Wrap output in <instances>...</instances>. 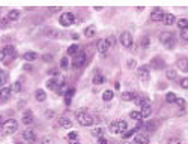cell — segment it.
<instances>
[{
	"instance_id": "obj_24",
	"label": "cell",
	"mask_w": 188,
	"mask_h": 144,
	"mask_svg": "<svg viewBox=\"0 0 188 144\" xmlns=\"http://www.w3.org/2000/svg\"><path fill=\"white\" fill-rule=\"evenodd\" d=\"M178 68L179 71H188V59H181L178 62Z\"/></svg>"
},
{
	"instance_id": "obj_30",
	"label": "cell",
	"mask_w": 188,
	"mask_h": 144,
	"mask_svg": "<svg viewBox=\"0 0 188 144\" xmlns=\"http://www.w3.org/2000/svg\"><path fill=\"white\" fill-rule=\"evenodd\" d=\"M47 87H48V89H51V90H57V89H59V86H57V83H56V78H53V80H48V83H47Z\"/></svg>"
},
{
	"instance_id": "obj_5",
	"label": "cell",
	"mask_w": 188,
	"mask_h": 144,
	"mask_svg": "<svg viewBox=\"0 0 188 144\" xmlns=\"http://www.w3.org/2000/svg\"><path fill=\"white\" fill-rule=\"evenodd\" d=\"M84 63H86V54H84V51L81 50V51H80V53L74 57V60H72V66H74L75 69H78V68L84 66Z\"/></svg>"
},
{
	"instance_id": "obj_26",
	"label": "cell",
	"mask_w": 188,
	"mask_h": 144,
	"mask_svg": "<svg viewBox=\"0 0 188 144\" xmlns=\"http://www.w3.org/2000/svg\"><path fill=\"white\" fill-rule=\"evenodd\" d=\"M80 51H81V50H80L78 45H71V47L68 48V56H74V57H75Z\"/></svg>"
},
{
	"instance_id": "obj_41",
	"label": "cell",
	"mask_w": 188,
	"mask_h": 144,
	"mask_svg": "<svg viewBox=\"0 0 188 144\" xmlns=\"http://www.w3.org/2000/svg\"><path fill=\"white\" fill-rule=\"evenodd\" d=\"M167 144H182V141H181V138H175V137H172V138H169Z\"/></svg>"
},
{
	"instance_id": "obj_40",
	"label": "cell",
	"mask_w": 188,
	"mask_h": 144,
	"mask_svg": "<svg viewBox=\"0 0 188 144\" xmlns=\"http://www.w3.org/2000/svg\"><path fill=\"white\" fill-rule=\"evenodd\" d=\"M178 107H181V108H184L185 105H187V102H185V99H182V98H176V102H175Z\"/></svg>"
},
{
	"instance_id": "obj_54",
	"label": "cell",
	"mask_w": 188,
	"mask_h": 144,
	"mask_svg": "<svg viewBox=\"0 0 188 144\" xmlns=\"http://www.w3.org/2000/svg\"><path fill=\"white\" fill-rule=\"evenodd\" d=\"M71 144H80V143H78V141H75V140H74V141H71Z\"/></svg>"
},
{
	"instance_id": "obj_19",
	"label": "cell",
	"mask_w": 188,
	"mask_h": 144,
	"mask_svg": "<svg viewBox=\"0 0 188 144\" xmlns=\"http://www.w3.org/2000/svg\"><path fill=\"white\" fill-rule=\"evenodd\" d=\"M9 21H15L20 18V11H9L8 12V17H6Z\"/></svg>"
},
{
	"instance_id": "obj_32",
	"label": "cell",
	"mask_w": 188,
	"mask_h": 144,
	"mask_svg": "<svg viewBox=\"0 0 188 144\" xmlns=\"http://www.w3.org/2000/svg\"><path fill=\"white\" fill-rule=\"evenodd\" d=\"M93 83H95V84H102V83H106L104 75H99V74L96 72V75H95V78H93Z\"/></svg>"
},
{
	"instance_id": "obj_4",
	"label": "cell",
	"mask_w": 188,
	"mask_h": 144,
	"mask_svg": "<svg viewBox=\"0 0 188 144\" xmlns=\"http://www.w3.org/2000/svg\"><path fill=\"white\" fill-rule=\"evenodd\" d=\"M59 23H60L63 27H69L71 24H74V14H71V12L62 14L60 18H59Z\"/></svg>"
},
{
	"instance_id": "obj_6",
	"label": "cell",
	"mask_w": 188,
	"mask_h": 144,
	"mask_svg": "<svg viewBox=\"0 0 188 144\" xmlns=\"http://www.w3.org/2000/svg\"><path fill=\"white\" fill-rule=\"evenodd\" d=\"M137 75L140 77V80H143V81H149V75H150L149 68H148L146 65L140 66V68H139V71H137Z\"/></svg>"
},
{
	"instance_id": "obj_46",
	"label": "cell",
	"mask_w": 188,
	"mask_h": 144,
	"mask_svg": "<svg viewBox=\"0 0 188 144\" xmlns=\"http://www.w3.org/2000/svg\"><path fill=\"white\" fill-rule=\"evenodd\" d=\"M179 84H181V87H182V89H188V78H182Z\"/></svg>"
},
{
	"instance_id": "obj_17",
	"label": "cell",
	"mask_w": 188,
	"mask_h": 144,
	"mask_svg": "<svg viewBox=\"0 0 188 144\" xmlns=\"http://www.w3.org/2000/svg\"><path fill=\"white\" fill-rule=\"evenodd\" d=\"M35 98H36V101H39V102H44L47 99V93L42 89H38L36 92H35Z\"/></svg>"
},
{
	"instance_id": "obj_20",
	"label": "cell",
	"mask_w": 188,
	"mask_h": 144,
	"mask_svg": "<svg viewBox=\"0 0 188 144\" xmlns=\"http://www.w3.org/2000/svg\"><path fill=\"white\" fill-rule=\"evenodd\" d=\"M140 113H142V116H143V117H148L150 113H152V105H150V104H146V105H143V107H142V111H140Z\"/></svg>"
},
{
	"instance_id": "obj_14",
	"label": "cell",
	"mask_w": 188,
	"mask_h": 144,
	"mask_svg": "<svg viewBox=\"0 0 188 144\" xmlns=\"http://www.w3.org/2000/svg\"><path fill=\"white\" fill-rule=\"evenodd\" d=\"M59 125H60L62 128H65V129L72 128V122H71L69 119H66V117H60V119H59Z\"/></svg>"
},
{
	"instance_id": "obj_52",
	"label": "cell",
	"mask_w": 188,
	"mask_h": 144,
	"mask_svg": "<svg viewBox=\"0 0 188 144\" xmlns=\"http://www.w3.org/2000/svg\"><path fill=\"white\" fill-rule=\"evenodd\" d=\"M5 122H6V120H5V117H3V116H2V114H0V125H2V123H3V125H5Z\"/></svg>"
},
{
	"instance_id": "obj_39",
	"label": "cell",
	"mask_w": 188,
	"mask_h": 144,
	"mask_svg": "<svg viewBox=\"0 0 188 144\" xmlns=\"http://www.w3.org/2000/svg\"><path fill=\"white\" fill-rule=\"evenodd\" d=\"M11 89H12V92H20V90L23 89V86H21L20 81H17V83H14V86H12Z\"/></svg>"
},
{
	"instance_id": "obj_13",
	"label": "cell",
	"mask_w": 188,
	"mask_h": 144,
	"mask_svg": "<svg viewBox=\"0 0 188 144\" xmlns=\"http://www.w3.org/2000/svg\"><path fill=\"white\" fill-rule=\"evenodd\" d=\"M134 141L137 144H149V137L146 134H139V135H136Z\"/></svg>"
},
{
	"instance_id": "obj_1",
	"label": "cell",
	"mask_w": 188,
	"mask_h": 144,
	"mask_svg": "<svg viewBox=\"0 0 188 144\" xmlns=\"http://www.w3.org/2000/svg\"><path fill=\"white\" fill-rule=\"evenodd\" d=\"M77 122L81 126H90L93 123V117L84 111H80V113H77Z\"/></svg>"
},
{
	"instance_id": "obj_16",
	"label": "cell",
	"mask_w": 188,
	"mask_h": 144,
	"mask_svg": "<svg viewBox=\"0 0 188 144\" xmlns=\"http://www.w3.org/2000/svg\"><path fill=\"white\" fill-rule=\"evenodd\" d=\"M23 59H24L26 62H33V60L38 59V54L35 51H29V53H26V54L23 56Z\"/></svg>"
},
{
	"instance_id": "obj_34",
	"label": "cell",
	"mask_w": 188,
	"mask_h": 144,
	"mask_svg": "<svg viewBox=\"0 0 188 144\" xmlns=\"http://www.w3.org/2000/svg\"><path fill=\"white\" fill-rule=\"evenodd\" d=\"M113 96H114V93H113L112 90H106V92L102 93V99H104V101H112Z\"/></svg>"
},
{
	"instance_id": "obj_10",
	"label": "cell",
	"mask_w": 188,
	"mask_h": 144,
	"mask_svg": "<svg viewBox=\"0 0 188 144\" xmlns=\"http://www.w3.org/2000/svg\"><path fill=\"white\" fill-rule=\"evenodd\" d=\"M23 137H24V140L29 141V143H33V141L36 140V134H35L32 129H26V131L23 132Z\"/></svg>"
},
{
	"instance_id": "obj_31",
	"label": "cell",
	"mask_w": 188,
	"mask_h": 144,
	"mask_svg": "<svg viewBox=\"0 0 188 144\" xmlns=\"http://www.w3.org/2000/svg\"><path fill=\"white\" fill-rule=\"evenodd\" d=\"M129 117H131L133 120H142V119H143V116H142L140 111H131V113H129Z\"/></svg>"
},
{
	"instance_id": "obj_7",
	"label": "cell",
	"mask_w": 188,
	"mask_h": 144,
	"mask_svg": "<svg viewBox=\"0 0 188 144\" xmlns=\"http://www.w3.org/2000/svg\"><path fill=\"white\" fill-rule=\"evenodd\" d=\"M133 35L131 33H128V32H123L122 35H120V44L123 45V47H131L133 45Z\"/></svg>"
},
{
	"instance_id": "obj_11",
	"label": "cell",
	"mask_w": 188,
	"mask_h": 144,
	"mask_svg": "<svg viewBox=\"0 0 188 144\" xmlns=\"http://www.w3.org/2000/svg\"><path fill=\"white\" fill-rule=\"evenodd\" d=\"M11 93H12V89L8 87V86H5L3 89H0V101H8Z\"/></svg>"
},
{
	"instance_id": "obj_27",
	"label": "cell",
	"mask_w": 188,
	"mask_h": 144,
	"mask_svg": "<svg viewBox=\"0 0 188 144\" xmlns=\"http://www.w3.org/2000/svg\"><path fill=\"white\" fill-rule=\"evenodd\" d=\"M32 113L30 111H27V113H24V116H23V123L24 125H30L32 123Z\"/></svg>"
},
{
	"instance_id": "obj_47",
	"label": "cell",
	"mask_w": 188,
	"mask_h": 144,
	"mask_svg": "<svg viewBox=\"0 0 188 144\" xmlns=\"http://www.w3.org/2000/svg\"><path fill=\"white\" fill-rule=\"evenodd\" d=\"M77 135H78L77 132H69V134H68V140H72V141H74L75 138H77Z\"/></svg>"
},
{
	"instance_id": "obj_33",
	"label": "cell",
	"mask_w": 188,
	"mask_h": 144,
	"mask_svg": "<svg viewBox=\"0 0 188 144\" xmlns=\"http://www.w3.org/2000/svg\"><path fill=\"white\" fill-rule=\"evenodd\" d=\"M119 128H120V134H125L128 131V123L125 120H120L119 122Z\"/></svg>"
},
{
	"instance_id": "obj_51",
	"label": "cell",
	"mask_w": 188,
	"mask_h": 144,
	"mask_svg": "<svg viewBox=\"0 0 188 144\" xmlns=\"http://www.w3.org/2000/svg\"><path fill=\"white\" fill-rule=\"evenodd\" d=\"M126 66H128V68H133V66H134V62H133V60H129V62L126 63Z\"/></svg>"
},
{
	"instance_id": "obj_23",
	"label": "cell",
	"mask_w": 188,
	"mask_h": 144,
	"mask_svg": "<svg viewBox=\"0 0 188 144\" xmlns=\"http://www.w3.org/2000/svg\"><path fill=\"white\" fill-rule=\"evenodd\" d=\"M95 33H96V27H95V26H89V27L84 29V36H87V38L93 36Z\"/></svg>"
},
{
	"instance_id": "obj_3",
	"label": "cell",
	"mask_w": 188,
	"mask_h": 144,
	"mask_svg": "<svg viewBox=\"0 0 188 144\" xmlns=\"http://www.w3.org/2000/svg\"><path fill=\"white\" fill-rule=\"evenodd\" d=\"M17 129H18V122L15 119H8L3 125V131L6 134H14Z\"/></svg>"
},
{
	"instance_id": "obj_15",
	"label": "cell",
	"mask_w": 188,
	"mask_h": 144,
	"mask_svg": "<svg viewBox=\"0 0 188 144\" xmlns=\"http://www.w3.org/2000/svg\"><path fill=\"white\" fill-rule=\"evenodd\" d=\"M150 65H152V68H155V69H161V68H164V62H163L159 57H155V59H152Z\"/></svg>"
},
{
	"instance_id": "obj_28",
	"label": "cell",
	"mask_w": 188,
	"mask_h": 144,
	"mask_svg": "<svg viewBox=\"0 0 188 144\" xmlns=\"http://www.w3.org/2000/svg\"><path fill=\"white\" fill-rule=\"evenodd\" d=\"M166 102H167V104H175V102H176V95H175L173 92H169V93L166 95Z\"/></svg>"
},
{
	"instance_id": "obj_53",
	"label": "cell",
	"mask_w": 188,
	"mask_h": 144,
	"mask_svg": "<svg viewBox=\"0 0 188 144\" xmlns=\"http://www.w3.org/2000/svg\"><path fill=\"white\" fill-rule=\"evenodd\" d=\"M72 39H78V35L77 33H72Z\"/></svg>"
},
{
	"instance_id": "obj_48",
	"label": "cell",
	"mask_w": 188,
	"mask_h": 144,
	"mask_svg": "<svg viewBox=\"0 0 188 144\" xmlns=\"http://www.w3.org/2000/svg\"><path fill=\"white\" fill-rule=\"evenodd\" d=\"M98 144H109V141L104 137H101V138H98Z\"/></svg>"
},
{
	"instance_id": "obj_45",
	"label": "cell",
	"mask_w": 188,
	"mask_h": 144,
	"mask_svg": "<svg viewBox=\"0 0 188 144\" xmlns=\"http://www.w3.org/2000/svg\"><path fill=\"white\" fill-rule=\"evenodd\" d=\"M107 42H109V47H114V44H116L114 36H109V38H107Z\"/></svg>"
},
{
	"instance_id": "obj_36",
	"label": "cell",
	"mask_w": 188,
	"mask_h": 144,
	"mask_svg": "<svg viewBox=\"0 0 188 144\" xmlns=\"http://www.w3.org/2000/svg\"><path fill=\"white\" fill-rule=\"evenodd\" d=\"M92 135H93V137H98V138H101V137L104 135V131H102L101 128H95V129L92 131Z\"/></svg>"
},
{
	"instance_id": "obj_55",
	"label": "cell",
	"mask_w": 188,
	"mask_h": 144,
	"mask_svg": "<svg viewBox=\"0 0 188 144\" xmlns=\"http://www.w3.org/2000/svg\"><path fill=\"white\" fill-rule=\"evenodd\" d=\"M18 144H24V143H18Z\"/></svg>"
},
{
	"instance_id": "obj_44",
	"label": "cell",
	"mask_w": 188,
	"mask_h": 144,
	"mask_svg": "<svg viewBox=\"0 0 188 144\" xmlns=\"http://www.w3.org/2000/svg\"><path fill=\"white\" fill-rule=\"evenodd\" d=\"M42 60L47 62V63H50V62H53V56H51V54H44V56H42Z\"/></svg>"
},
{
	"instance_id": "obj_25",
	"label": "cell",
	"mask_w": 188,
	"mask_h": 144,
	"mask_svg": "<svg viewBox=\"0 0 188 144\" xmlns=\"http://www.w3.org/2000/svg\"><path fill=\"white\" fill-rule=\"evenodd\" d=\"M136 98H137V95L134 92H125V93H122V99L123 101H134Z\"/></svg>"
},
{
	"instance_id": "obj_37",
	"label": "cell",
	"mask_w": 188,
	"mask_h": 144,
	"mask_svg": "<svg viewBox=\"0 0 188 144\" xmlns=\"http://www.w3.org/2000/svg\"><path fill=\"white\" fill-rule=\"evenodd\" d=\"M149 42H150L149 36H143V38H142V41H140V47L148 48V47H149Z\"/></svg>"
},
{
	"instance_id": "obj_50",
	"label": "cell",
	"mask_w": 188,
	"mask_h": 144,
	"mask_svg": "<svg viewBox=\"0 0 188 144\" xmlns=\"http://www.w3.org/2000/svg\"><path fill=\"white\" fill-rule=\"evenodd\" d=\"M24 69H26V71H33V68H32L30 65H24Z\"/></svg>"
},
{
	"instance_id": "obj_49",
	"label": "cell",
	"mask_w": 188,
	"mask_h": 144,
	"mask_svg": "<svg viewBox=\"0 0 188 144\" xmlns=\"http://www.w3.org/2000/svg\"><path fill=\"white\" fill-rule=\"evenodd\" d=\"M48 74H50V75H56V77L59 75V72H57L56 69H50V71H48Z\"/></svg>"
},
{
	"instance_id": "obj_9",
	"label": "cell",
	"mask_w": 188,
	"mask_h": 144,
	"mask_svg": "<svg viewBox=\"0 0 188 144\" xmlns=\"http://www.w3.org/2000/svg\"><path fill=\"white\" fill-rule=\"evenodd\" d=\"M163 18H164V12H163L161 9H155V11L150 14V20H152V21H155V23L163 21Z\"/></svg>"
},
{
	"instance_id": "obj_35",
	"label": "cell",
	"mask_w": 188,
	"mask_h": 144,
	"mask_svg": "<svg viewBox=\"0 0 188 144\" xmlns=\"http://www.w3.org/2000/svg\"><path fill=\"white\" fill-rule=\"evenodd\" d=\"M176 75H178V71H175V69H169L167 71V78L169 80H176Z\"/></svg>"
},
{
	"instance_id": "obj_29",
	"label": "cell",
	"mask_w": 188,
	"mask_h": 144,
	"mask_svg": "<svg viewBox=\"0 0 188 144\" xmlns=\"http://www.w3.org/2000/svg\"><path fill=\"white\" fill-rule=\"evenodd\" d=\"M176 24H178V27H179L181 30H184V29H187V27H188V20H185V18H181V20H178V21H176Z\"/></svg>"
},
{
	"instance_id": "obj_21",
	"label": "cell",
	"mask_w": 188,
	"mask_h": 144,
	"mask_svg": "<svg viewBox=\"0 0 188 144\" xmlns=\"http://www.w3.org/2000/svg\"><path fill=\"white\" fill-rule=\"evenodd\" d=\"M109 131H110L112 134H120L119 122H112V123H110V128H109Z\"/></svg>"
},
{
	"instance_id": "obj_42",
	"label": "cell",
	"mask_w": 188,
	"mask_h": 144,
	"mask_svg": "<svg viewBox=\"0 0 188 144\" xmlns=\"http://www.w3.org/2000/svg\"><path fill=\"white\" fill-rule=\"evenodd\" d=\"M60 68H62V69H66V68H68V57H63V59L60 60Z\"/></svg>"
},
{
	"instance_id": "obj_8",
	"label": "cell",
	"mask_w": 188,
	"mask_h": 144,
	"mask_svg": "<svg viewBox=\"0 0 188 144\" xmlns=\"http://www.w3.org/2000/svg\"><path fill=\"white\" fill-rule=\"evenodd\" d=\"M109 42H107V39H99L98 42H96V50H98V53L99 54H106L107 51H109Z\"/></svg>"
},
{
	"instance_id": "obj_18",
	"label": "cell",
	"mask_w": 188,
	"mask_h": 144,
	"mask_svg": "<svg viewBox=\"0 0 188 144\" xmlns=\"http://www.w3.org/2000/svg\"><path fill=\"white\" fill-rule=\"evenodd\" d=\"M140 126H142V123H140V125H137L134 129H131V131H126L125 134H122V138H123V140H128L129 137H133V135H134V134L139 131V128H140Z\"/></svg>"
},
{
	"instance_id": "obj_43",
	"label": "cell",
	"mask_w": 188,
	"mask_h": 144,
	"mask_svg": "<svg viewBox=\"0 0 188 144\" xmlns=\"http://www.w3.org/2000/svg\"><path fill=\"white\" fill-rule=\"evenodd\" d=\"M181 38H182L184 41H188V27L184 29V30H181Z\"/></svg>"
},
{
	"instance_id": "obj_22",
	"label": "cell",
	"mask_w": 188,
	"mask_h": 144,
	"mask_svg": "<svg viewBox=\"0 0 188 144\" xmlns=\"http://www.w3.org/2000/svg\"><path fill=\"white\" fill-rule=\"evenodd\" d=\"M75 95V90L74 89H69V90H66L65 92V102H66V105H69L71 104V99H72V96Z\"/></svg>"
},
{
	"instance_id": "obj_12",
	"label": "cell",
	"mask_w": 188,
	"mask_h": 144,
	"mask_svg": "<svg viewBox=\"0 0 188 144\" xmlns=\"http://www.w3.org/2000/svg\"><path fill=\"white\" fill-rule=\"evenodd\" d=\"M163 23H164L166 26H172V24H175V23H176V18H175V15H173V14H164Z\"/></svg>"
},
{
	"instance_id": "obj_38",
	"label": "cell",
	"mask_w": 188,
	"mask_h": 144,
	"mask_svg": "<svg viewBox=\"0 0 188 144\" xmlns=\"http://www.w3.org/2000/svg\"><path fill=\"white\" fill-rule=\"evenodd\" d=\"M6 83H8V78H6V74H3V72H0V87L3 89Z\"/></svg>"
},
{
	"instance_id": "obj_2",
	"label": "cell",
	"mask_w": 188,
	"mask_h": 144,
	"mask_svg": "<svg viewBox=\"0 0 188 144\" xmlns=\"http://www.w3.org/2000/svg\"><path fill=\"white\" fill-rule=\"evenodd\" d=\"M159 41L167 48H173L175 47V42H176L173 33H170V32H163V33L159 35Z\"/></svg>"
}]
</instances>
